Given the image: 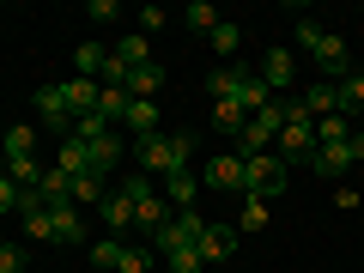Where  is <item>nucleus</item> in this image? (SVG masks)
Segmentation results:
<instances>
[{"mask_svg":"<svg viewBox=\"0 0 364 273\" xmlns=\"http://www.w3.org/2000/svg\"><path fill=\"white\" fill-rule=\"evenodd\" d=\"M195 158V134H146V140H134V170H146V176H170V170H182Z\"/></svg>","mask_w":364,"mask_h":273,"instance_id":"f257e3e1","label":"nucleus"},{"mask_svg":"<svg viewBox=\"0 0 364 273\" xmlns=\"http://www.w3.org/2000/svg\"><path fill=\"white\" fill-rule=\"evenodd\" d=\"M298 43H304L310 55H316V67H322V79H334V85H340V79L352 73V55H346V43H340L334 31H322L316 18H298Z\"/></svg>","mask_w":364,"mask_h":273,"instance_id":"f03ea898","label":"nucleus"},{"mask_svg":"<svg viewBox=\"0 0 364 273\" xmlns=\"http://www.w3.org/2000/svg\"><path fill=\"white\" fill-rule=\"evenodd\" d=\"M122 195L134 200V225H146V231H164L170 225V207H164V195L152 188L146 170H128V176H122Z\"/></svg>","mask_w":364,"mask_h":273,"instance_id":"7ed1b4c3","label":"nucleus"},{"mask_svg":"<svg viewBox=\"0 0 364 273\" xmlns=\"http://www.w3.org/2000/svg\"><path fill=\"white\" fill-rule=\"evenodd\" d=\"M249 164V176H243V195H255V200H279L286 195V158H273V152H261V158H243Z\"/></svg>","mask_w":364,"mask_h":273,"instance_id":"20e7f679","label":"nucleus"},{"mask_svg":"<svg viewBox=\"0 0 364 273\" xmlns=\"http://www.w3.org/2000/svg\"><path fill=\"white\" fill-rule=\"evenodd\" d=\"M73 140H79V134H73ZM79 146H85V170H91V176H109V170L128 158V146H122V134H116V128L91 134V140H79Z\"/></svg>","mask_w":364,"mask_h":273,"instance_id":"39448f33","label":"nucleus"},{"mask_svg":"<svg viewBox=\"0 0 364 273\" xmlns=\"http://www.w3.org/2000/svg\"><path fill=\"white\" fill-rule=\"evenodd\" d=\"M91 267H116V273H146L152 255L146 249H128L122 237H104V243H91Z\"/></svg>","mask_w":364,"mask_h":273,"instance_id":"423d86ee","label":"nucleus"},{"mask_svg":"<svg viewBox=\"0 0 364 273\" xmlns=\"http://www.w3.org/2000/svg\"><path fill=\"white\" fill-rule=\"evenodd\" d=\"M200 231H207V219H200V213L188 207V213H176V219H170L164 231H152V243L164 249V255H176V249H200Z\"/></svg>","mask_w":364,"mask_h":273,"instance_id":"0eeeda50","label":"nucleus"},{"mask_svg":"<svg viewBox=\"0 0 364 273\" xmlns=\"http://www.w3.org/2000/svg\"><path fill=\"white\" fill-rule=\"evenodd\" d=\"M358 158H364V134H352V140H340V146H316V158H310V170H316V176H346V170L352 164H358Z\"/></svg>","mask_w":364,"mask_h":273,"instance_id":"6e6552de","label":"nucleus"},{"mask_svg":"<svg viewBox=\"0 0 364 273\" xmlns=\"http://www.w3.org/2000/svg\"><path fill=\"white\" fill-rule=\"evenodd\" d=\"M231 97L249 109V116H261V109L273 104V91H267V79H261V67H231Z\"/></svg>","mask_w":364,"mask_h":273,"instance_id":"1a4fd4ad","label":"nucleus"},{"mask_svg":"<svg viewBox=\"0 0 364 273\" xmlns=\"http://www.w3.org/2000/svg\"><path fill=\"white\" fill-rule=\"evenodd\" d=\"M243 176H249V164L237 152H219V158H207V170H200V182H207V188H225V195H243Z\"/></svg>","mask_w":364,"mask_h":273,"instance_id":"9d476101","label":"nucleus"},{"mask_svg":"<svg viewBox=\"0 0 364 273\" xmlns=\"http://www.w3.org/2000/svg\"><path fill=\"white\" fill-rule=\"evenodd\" d=\"M279 158L286 164H310L316 158V122H286L279 128Z\"/></svg>","mask_w":364,"mask_h":273,"instance_id":"9b49d317","label":"nucleus"},{"mask_svg":"<svg viewBox=\"0 0 364 273\" xmlns=\"http://www.w3.org/2000/svg\"><path fill=\"white\" fill-rule=\"evenodd\" d=\"M298 104H304V116H310V122L340 116V85H334V79H316V85H304V97H298Z\"/></svg>","mask_w":364,"mask_h":273,"instance_id":"f8f14e48","label":"nucleus"},{"mask_svg":"<svg viewBox=\"0 0 364 273\" xmlns=\"http://www.w3.org/2000/svg\"><path fill=\"white\" fill-rule=\"evenodd\" d=\"M37 116H43V128L73 134V109H67V91H61V85H43V91H37Z\"/></svg>","mask_w":364,"mask_h":273,"instance_id":"ddd939ff","label":"nucleus"},{"mask_svg":"<svg viewBox=\"0 0 364 273\" xmlns=\"http://www.w3.org/2000/svg\"><path fill=\"white\" fill-rule=\"evenodd\" d=\"M61 91H67V109H73V122L79 116H91V109H97V97H104V85H97V79H61Z\"/></svg>","mask_w":364,"mask_h":273,"instance_id":"4468645a","label":"nucleus"},{"mask_svg":"<svg viewBox=\"0 0 364 273\" xmlns=\"http://www.w3.org/2000/svg\"><path fill=\"white\" fill-rule=\"evenodd\" d=\"M291 73H298L291 49H267V55H261V79H267V91H273V97H279V91L291 85Z\"/></svg>","mask_w":364,"mask_h":273,"instance_id":"2eb2a0df","label":"nucleus"},{"mask_svg":"<svg viewBox=\"0 0 364 273\" xmlns=\"http://www.w3.org/2000/svg\"><path fill=\"white\" fill-rule=\"evenodd\" d=\"M231 255H237V231L207 219V231H200V261H231Z\"/></svg>","mask_w":364,"mask_h":273,"instance_id":"dca6fc26","label":"nucleus"},{"mask_svg":"<svg viewBox=\"0 0 364 273\" xmlns=\"http://www.w3.org/2000/svg\"><path fill=\"white\" fill-rule=\"evenodd\" d=\"M122 128H128L134 140H146V134H164V116H158V104H140V97H134L128 116H122Z\"/></svg>","mask_w":364,"mask_h":273,"instance_id":"f3484780","label":"nucleus"},{"mask_svg":"<svg viewBox=\"0 0 364 273\" xmlns=\"http://www.w3.org/2000/svg\"><path fill=\"white\" fill-rule=\"evenodd\" d=\"M55 213V243H85V213L73 207V200H61V207H49Z\"/></svg>","mask_w":364,"mask_h":273,"instance_id":"a211bd4d","label":"nucleus"},{"mask_svg":"<svg viewBox=\"0 0 364 273\" xmlns=\"http://www.w3.org/2000/svg\"><path fill=\"white\" fill-rule=\"evenodd\" d=\"M207 122H213V128H219V134H231V140H237V134L249 128V109L237 104V97H219V104H213V116H207Z\"/></svg>","mask_w":364,"mask_h":273,"instance_id":"6ab92c4d","label":"nucleus"},{"mask_svg":"<svg viewBox=\"0 0 364 273\" xmlns=\"http://www.w3.org/2000/svg\"><path fill=\"white\" fill-rule=\"evenodd\" d=\"M104 195H109L104 176H73V188H67V200H73L79 213H97V207H104Z\"/></svg>","mask_w":364,"mask_h":273,"instance_id":"aec40b11","label":"nucleus"},{"mask_svg":"<svg viewBox=\"0 0 364 273\" xmlns=\"http://www.w3.org/2000/svg\"><path fill=\"white\" fill-rule=\"evenodd\" d=\"M0 152H6V164H13V158H37V128L13 122V128L0 134Z\"/></svg>","mask_w":364,"mask_h":273,"instance_id":"412c9836","label":"nucleus"},{"mask_svg":"<svg viewBox=\"0 0 364 273\" xmlns=\"http://www.w3.org/2000/svg\"><path fill=\"white\" fill-rule=\"evenodd\" d=\"M158 91H164V67H152V61H146V67H134V73H128V97L152 104Z\"/></svg>","mask_w":364,"mask_h":273,"instance_id":"4be33fe9","label":"nucleus"},{"mask_svg":"<svg viewBox=\"0 0 364 273\" xmlns=\"http://www.w3.org/2000/svg\"><path fill=\"white\" fill-rule=\"evenodd\" d=\"M97 219H104L109 231H128V225H134V200L122 195V188H109V195H104V207H97Z\"/></svg>","mask_w":364,"mask_h":273,"instance_id":"5701e85b","label":"nucleus"},{"mask_svg":"<svg viewBox=\"0 0 364 273\" xmlns=\"http://www.w3.org/2000/svg\"><path fill=\"white\" fill-rule=\"evenodd\" d=\"M195 188H200V176H195V170H188V164H182V170H170V176H164V195L176 200L182 213L195 207Z\"/></svg>","mask_w":364,"mask_h":273,"instance_id":"b1692460","label":"nucleus"},{"mask_svg":"<svg viewBox=\"0 0 364 273\" xmlns=\"http://www.w3.org/2000/svg\"><path fill=\"white\" fill-rule=\"evenodd\" d=\"M73 67H79V79H104L109 49H104V43H79V49H73Z\"/></svg>","mask_w":364,"mask_h":273,"instance_id":"393cba45","label":"nucleus"},{"mask_svg":"<svg viewBox=\"0 0 364 273\" xmlns=\"http://www.w3.org/2000/svg\"><path fill=\"white\" fill-rule=\"evenodd\" d=\"M267 146H273V128H267V122H255V116H249V128L237 134V158H261Z\"/></svg>","mask_w":364,"mask_h":273,"instance_id":"a878e982","label":"nucleus"},{"mask_svg":"<svg viewBox=\"0 0 364 273\" xmlns=\"http://www.w3.org/2000/svg\"><path fill=\"white\" fill-rule=\"evenodd\" d=\"M352 134H358L352 116H322L316 122V146H340V140H352Z\"/></svg>","mask_w":364,"mask_h":273,"instance_id":"bb28decb","label":"nucleus"},{"mask_svg":"<svg viewBox=\"0 0 364 273\" xmlns=\"http://www.w3.org/2000/svg\"><path fill=\"white\" fill-rule=\"evenodd\" d=\"M340 116H364V73L340 79Z\"/></svg>","mask_w":364,"mask_h":273,"instance_id":"cd10ccee","label":"nucleus"},{"mask_svg":"<svg viewBox=\"0 0 364 273\" xmlns=\"http://www.w3.org/2000/svg\"><path fill=\"white\" fill-rule=\"evenodd\" d=\"M55 170H67V176H91V170H85V146H79L73 134L61 140V158H55Z\"/></svg>","mask_w":364,"mask_h":273,"instance_id":"c85d7f7f","label":"nucleus"},{"mask_svg":"<svg viewBox=\"0 0 364 273\" xmlns=\"http://www.w3.org/2000/svg\"><path fill=\"white\" fill-rule=\"evenodd\" d=\"M109 55H116L122 67H146V55H152V49H146V37H140V31H134V37H122V43H116V49H109Z\"/></svg>","mask_w":364,"mask_h":273,"instance_id":"c756f323","label":"nucleus"},{"mask_svg":"<svg viewBox=\"0 0 364 273\" xmlns=\"http://www.w3.org/2000/svg\"><path fill=\"white\" fill-rule=\"evenodd\" d=\"M182 25H188V31H207V37H213V25H219V13H213L207 0H195V6H182Z\"/></svg>","mask_w":364,"mask_h":273,"instance_id":"7c9ffc66","label":"nucleus"},{"mask_svg":"<svg viewBox=\"0 0 364 273\" xmlns=\"http://www.w3.org/2000/svg\"><path fill=\"white\" fill-rule=\"evenodd\" d=\"M6 176H13L18 188H37V182H43V164H37V158H13V164H6Z\"/></svg>","mask_w":364,"mask_h":273,"instance_id":"2f4dec72","label":"nucleus"},{"mask_svg":"<svg viewBox=\"0 0 364 273\" xmlns=\"http://www.w3.org/2000/svg\"><path fill=\"white\" fill-rule=\"evenodd\" d=\"M207 43H213V49H219V55H237V43H243V31H237L231 18H219V25H213V37H207Z\"/></svg>","mask_w":364,"mask_h":273,"instance_id":"473e14b6","label":"nucleus"},{"mask_svg":"<svg viewBox=\"0 0 364 273\" xmlns=\"http://www.w3.org/2000/svg\"><path fill=\"white\" fill-rule=\"evenodd\" d=\"M243 231H261V225H267V200H255V195H243Z\"/></svg>","mask_w":364,"mask_h":273,"instance_id":"72a5a7b5","label":"nucleus"},{"mask_svg":"<svg viewBox=\"0 0 364 273\" xmlns=\"http://www.w3.org/2000/svg\"><path fill=\"white\" fill-rule=\"evenodd\" d=\"M164 25H170L164 6H140V37H152V31H164Z\"/></svg>","mask_w":364,"mask_h":273,"instance_id":"f704fd0d","label":"nucleus"},{"mask_svg":"<svg viewBox=\"0 0 364 273\" xmlns=\"http://www.w3.org/2000/svg\"><path fill=\"white\" fill-rule=\"evenodd\" d=\"M18 195H25V188H18V182L0 170V213H18Z\"/></svg>","mask_w":364,"mask_h":273,"instance_id":"c9c22d12","label":"nucleus"},{"mask_svg":"<svg viewBox=\"0 0 364 273\" xmlns=\"http://www.w3.org/2000/svg\"><path fill=\"white\" fill-rule=\"evenodd\" d=\"M207 91H213V104L231 97V67H213V73H207Z\"/></svg>","mask_w":364,"mask_h":273,"instance_id":"e433bc0d","label":"nucleus"},{"mask_svg":"<svg viewBox=\"0 0 364 273\" xmlns=\"http://www.w3.org/2000/svg\"><path fill=\"white\" fill-rule=\"evenodd\" d=\"M170 267H176V273H200L207 261H200V249H176V255H170Z\"/></svg>","mask_w":364,"mask_h":273,"instance_id":"4c0bfd02","label":"nucleus"},{"mask_svg":"<svg viewBox=\"0 0 364 273\" xmlns=\"http://www.w3.org/2000/svg\"><path fill=\"white\" fill-rule=\"evenodd\" d=\"M0 273H25V249H13V243H0Z\"/></svg>","mask_w":364,"mask_h":273,"instance_id":"58836bf2","label":"nucleus"},{"mask_svg":"<svg viewBox=\"0 0 364 273\" xmlns=\"http://www.w3.org/2000/svg\"><path fill=\"white\" fill-rule=\"evenodd\" d=\"M85 13H91V18H122V6H116V0H91Z\"/></svg>","mask_w":364,"mask_h":273,"instance_id":"ea45409f","label":"nucleus"},{"mask_svg":"<svg viewBox=\"0 0 364 273\" xmlns=\"http://www.w3.org/2000/svg\"><path fill=\"white\" fill-rule=\"evenodd\" d=\"M0 170H6V164H0Z\"/></svg>","mask_w":364,"mask_h":273,"instance_id":"a19ab883","label":"nucleus"}]
</instances>
